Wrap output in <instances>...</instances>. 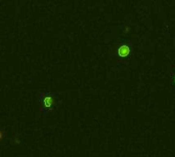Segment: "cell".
<instances>
[{"label":"cell","mask_w":175,"mask_h":157,"mask_svg":"<svg viewBox=\"0 0 175 157\" xmlns=\"http://www.w3.org/2000/svg\"><path fill=\"white\" fill-rule=\"evenodd\" d=\"M173 82L175 83V77H174V79H173Z\"/></svg>","instance_id":"3957f363"},{"label":"cell","mask_w":175,"mask_h":157,"mask_svg":"<svg viewBox=\"0 0 175 157\" xmlns=\"http://www.w3.org/2000/svg\"><path fill=\"white\" fill-rule=\"evenodd\" d=\"M60 102V94L53 91H43L40 96V111L42 114L48 115L54 111Z\"/></svg>","instance_id":"6da1fadb"},{"label":"cell","mask_w":175,"mask_h":157,"mask_svg":"<svg viewBox=\"0 0 175 157\" xmlns=\"http://www.w3.org/2000/svg\"><path fill=\"white\" fill-rule=\"evenodd\" d=\"M129 54H130V47L126 45V44H123V45H121L119 48H118V55H119L121 58L128 57Z\"/></svg>","instance_id":"7a4b0ae2"}]
</instances>
